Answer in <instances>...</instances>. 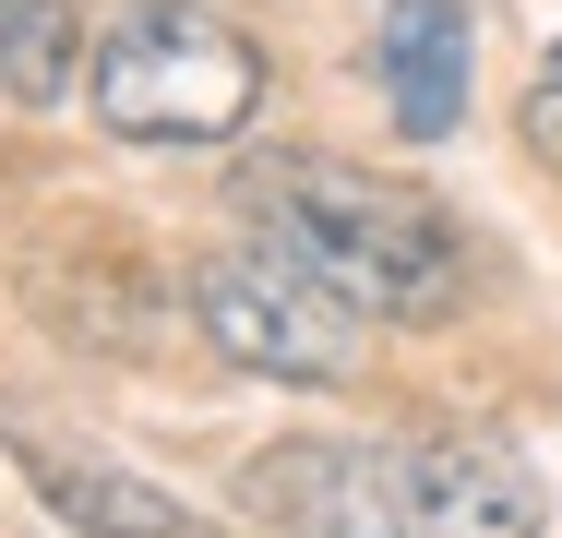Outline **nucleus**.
I'll return each mask as SVG.
<instances>
[{
	"label": "nucleus",
	"mask_w": 562,
	"mask_h": 538,
	"mask_svg": "<svg viewBox=\"0 0 562 538\" xmlns=\"http://www.w3.org/2000/svg\"><path fill=\"white\" fill-rule=\"evenodd\" d=\"M239 215L276 251H300L336 300H359L371 323H443L467 300V251H454L443 204L407 180H371L347 156H263L239 180Z\"/></svg>",
	"instance_id": "f257e3e1"
},
{
	"label": "nucleus",
	"mask_w": 562,
	"mask_h": 538,
	"mask_svg": "<svg viewBox=\"0 0 562 538\" xmlns=\"http://www.w3.org/2000/svg\"><path fill=\"white\" fill-rule=\"evenodd\" d=\"M12 455H24V479L48 491V515L72 538H204V515H180L156 479H132L120 455H72V442H36V430H12Z\"/></svg>",
	"instance_id": "0eeeda50"
},
{
	"label": "nucleus",
	"mask_w": 562,
	"mask_h": 538,
	"mask_svg": "<svg viewBox=\"0 0 562 538\" xmlns=\"http://www.w3.org/2000/svg\"><path fill=\"white\" fill-rule=\"evenodd\" d=\"M383 503L395 538H539V467L503 442V430H407L383 455Z\"/></svg>",
	"instance_id": "20e7f679"
},
{
	"label": "nucleus",
	"mask_w": 562,
	"mask_h": 538,
	"mask_svg": "<svg viewBox=\"0 0 562 538\" xmlns=\"http://www.w3.org/2000/svg\"><path fill=\"white\" fill-rule=\"evenodd\" d=\"M85 60V12L72 0H0V97L12 108H48Z\"/></svg>",
	"instance_id": "6e6552de"
},
{
	"label": "nucleus",
	"mask_w": 562,
	"mask_h": 538,
	"mask_svg": "<svg viewBox=\"0 0 562 538\" xmlns=\"http://www.w3.org/2000/svg\"><path fill=\"white\" fill-rule=\"evenodd\" d=\"M371 72L407 144H443L467 120V72H479V12L467 0H383L371 24Z\"/></svg>",
	"instance_id": "423d86ee"
},
{
	"label": "nucleus",
	"mask_w": 562,
	"mask_h": 538,
	"mask_svg": "<svg viewBox=\"0 0 562 538\" xmlns=\"http://www.w3.org/2000/svg\"><path fill=\"white\" fill-rule=\"evenodd\" d=\"M192 323H204V347H216L227 371H263V383H359L371 371V335H359L371 312L336 300L263 227L192 264Z\"/></svg>",
	"instance_id": "7ed1b4c3"
},
{
	"label": "nucleus",
	"mask_w": 562,
	"mask_h": 538,
	"mask_svg": "<svg viewBox=\"0 0 562 538\" xmlns=\"http://www.w3.org/2000/svg\"><path fill=\"white\" fill-rule=\"evenodd\" d=\"M239 515L263 538H395V503H383V467L359 442H324V430H288L239 467Z\"/></svg>",
	"instance_id": "39448f33"
},
{
	"label": "nucleus",
	"mask_w": 562,
	"mask_h": 538,
	"mask_svg": "<svg viewBox=\"0 0 562 538\" xmlns=\"http://www.w3.org/2000/svg\"><path fill=\"white\" fill-rule=\"evenodd\" d=\"M85 108L109 144H239L251 108H263V48L227 24L216 0H132L97 60H85Z\"/></svg>",
	"instance_id": "f03ea898"
},
{
	"label": "nucleus",
	"mask_w": 562,
	"mask_h": 538,
	"mask_svg": "<svg viewBox=\"0 0 562 538\" xmlns=\"http://www.w3.org/2000/svg\"><path fill=\"white\" fill-rule=\"evenodd\" d=\"M515 132H527V156H539V168L562 180V48L539 60V72H527V97H515Z\"/></svg>",
	"instance_id": "1a4fd4ad"
}]
</instances>
